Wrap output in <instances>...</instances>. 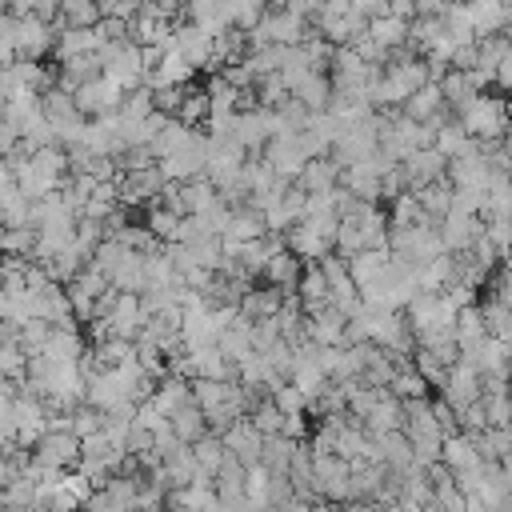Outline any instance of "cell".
I'll return each mask as SVG.
<instances>
[{"mask_svg":"<svg viewBox=\"0 0 512 512\" xmlns=\"http://www.w3.org/2000/svg\"><path fill=\"white\" fill-rule=\"evenodd\" d=\"M168 424H172V432H176V440L180 444H196V440H204L208 436V420H204V412H200V404L196 400H188V404H180L172 416H168Z\"/></svg>","mask_w":512,"mask_h":512,"instance_id":"603a6c76","label":"cell"},{"mask_svg":"<svg viewBox=\"0 0 512 512\" xmlns=\"http://www.w3.org/2000/svg\"><path fill=\"white\" fill-rule=\"evenodd\" d=\"M296 188H300L304 196H328L332 188H340V164H336L332 156H324V160H308V168L300 172Z\"/></svg>","mask_w":512,"mask_h":512,"instance_id":"ac0fdd59","label":"cell"},{"mask_svg":"<svg viewBox=\"0 0 512 512\" xmlns=\"http://www.w3.org/2000/svg\"><path fill=\"white\" fill-rule=\"evenodd\" d=\"M388 392L396 396V400H428V384H424V376L416 372V368H404V372H396V380L388 384Z\"/></svg>","mask_w":512,"mask_h":512,"instance_id":"f6af8a7d","label":"cell"},{"mask_svg":"<svg viewBox=\"0 0 512 512\" xmlns=\"http://www.w3.org/2000/svg\"><path fill=\"white\" fill-rule=\"evenodd\" d=\"M480 316H484V328H488L492 340H504V344L512 340V312H508L504 304H496V300L488 296V300L480 304Z\"/></svg>","mask_w":512,"mask_h":512,"instance_id":"7bdbcfd3","label":"cell"},{"mask_svg":"<svg viewBox=\"0 0 512 512\" xmlns=\"http://www.w3.org/2000/svg\"><path fill=\"white\" fill-rule=\"evenodd\" d=\"M508 360H512V340H508Z\"/></svg>","mask_w":512,"mask_h":512,"instance_id":"11a10c76","label":"cell"},{"mask_svg":"<svg viewBox=\"0 0 512 512\" xmlns=\"http://www.w3.org/2000/svg\"><path fill=\"white\" fill-rule=\"evenodd\" d=\"M504 36H508V40H512V20H508V28H504Z\"/></svg>","mask_w":512,"mask_h":512,"instance_id":"db71d44e","label":"cell"},{"mask_svg":"<svg viewBox=\"0 0 512 512\" xmlns=\"http://www.w3.org/2000/svg\"><path fill=\"white\" fill-rule=\"evenodd\" d=\"M268 484H272V472H268L264 464L248 468V476H244V500H248L256 512H268V508H272V500H268Z\"/></svg>","mask_w":512,"mask_h":512,"instance_id":"f35d334b","label":"cell"},{"mask_svg":"<svg viewBox=\"0 0 512 512\" xmlns=\"http://www.w3.org/2000/svg\"><path fill=\"white\" fill-rule=\"evenodd\" d=\"M192 136H196V128H188V124H180V120H168V128H164L148 148H152V156H156V164H160L164 156H172V152H180L184 144H192Z\"/></svg>","mask_w":512,"mask_h":512,"instance_id":"836d02e7","label":"cell"},{"mask_svg":"<svg viewBox=\"0 0 512 512\" xmlns=\"http://www.w3.org/2000/svg\"><path fill=\"white\" fill-rule=\"evenodd\" d=\"M172 52L196 72V68H208L216 60V36H208L204 28L196 24H176L172 32Z\"/></svg>","mask_w":512,"mask_h":512,"instance_id":"52a82bcc","label":"cell"},{"mask_svg":"<svg viewBox=\"0 0 512 512\" xmlns=\"http://www.w3.org/2000/svg\"><path fill=\"white\" fill-rule=\"evenodd\" d=\"M16 152H20V128L0 116V156H16Z\"/></svg>","mask_w":512,"mask_h":512,"instance_id":"681fc988","label":"cell"},{"mask_svg":"<svg viewBox=\"0 0 512 512\" xmlns=\"http://www.w3.org/2000/svg\"><path fill=\"white\" fill-rule=\"evenodd\" d=\"M164 176H160V168H144V172H124L120 180H116V192H120V204H152L160 192H164Z\"/></svg>","mask_w":512,"mask_h":512,"instance_id":"5bb4252c","label":"cell"},{"mask_svg":"<svg viewBox=\"0 0 512 512\" xmlns=\"http://www.w3.org/2000/svg\"><path fill=\"white\" fill-rule=\"evenodd\" d=\"M480 236H484V220H480V216L448 212V216L440 220V240H444L448 256H464V252H472V248L480 244Z\"/></svg>","mask_w":512,"mask_h":512,"instance_id":"9c48e42d","label":"cell"},{"mask_svg":"<svg viewBox=\"0 0 512 512\" xmlns=\"http://www.w3.org/2000/svg\"><path fill=\"white\" fill-rule=\"evenodd\" d=\"M140 476H112L108 480V504H112V512H136V500H140Z\"/></svg>","mask_w":512,"mask_h":512,"instance_id":"d590c367","label":"cell"},{"mask_svg":"<svg viewBox=\"0 0 512 512\" xmlns=\"http://www.w3.org/2000/svg\"><path fill=\"white\" fill-rule=\"evenodd\" d=\"M180 220H184V216H176V212H168V208L152 204V208H148V220H144V228H148L156 240L172 244V240H176V232H180Z\"/></svg>","mask_w":512,"mask_h":512,"instance_id":"ee69618b","label":"cell"},{"mask_svg":"<svg viewBox=\"0 0 512 512\" xmlns=\"http://www.w3.org/2000/svg\"><path fill=\"white\" fill-rule=\"evenodd\" d=\"M0 376L4 380H28V352L20 348L16 336H8L0 344Z\"/></svg>","mask_w":512,"mask_h":512,"instance_id":"ab89813d","label":"cell"},{"mask_svg":"<svg viewBox=\"0 0 512 512\" xmlns=\"http://www.w3.org/2000/svg\"><path fill=\"white\" fill-rule=\"evenodd\" d=\"M480 396H484V380H480V372H476L472 364L456 360L452 372H448V380H444V388H440V400L460 416V412H468L472 404H480Z\"/></svg>","mask_w":512,"mask_h":512,"instance_id":"8992f818","label":"cell"},{"mask_svg":"<svg viewBox=\"0 0 512 512\" xmlns=\"http://www.w3.org/2000/svg\"><path fill=\"white\" fill-rule=\"evenodd\" d=\"M36 356L40 360H52V364H76V360H84V340H80L76 324L72 328H52L48 340H44V348Z\"/></svg>","mask_w":512,"mask_h":512,"instance_id":"e0dca14e","label":"cell"},{"mask_svg":"<svg viewBox=\"0 0 512 512\" xmlns=\"http://www.w3.org/2000/svg\"><path fill=\"white\" fill-rule=\"evenodd\" d=\"M124 96H128V92H120L108 76H100V80H92V84H80V88L72 92V100H76V108H80L84 120H88V116L96 120V116H112V112H120Z\"/></svg>","mask_w":512,"mask_h":512,"instance_id":"ba28073f","label":"cell"},{"mask_svg":"<svg viewBox=\"0 0 512 512\" xmlns=\"http://www.w3.org/2000/svg\"><path fill=\"white\" fill-rule=\"evenodd\" d=\"M344 512H384V508L372 500H352V504H344Z\"/></svg>","mask_w":512,"mask_h":512,"instance_id":"816d5d0a","label":"cell"},{"mask_svg":"<svg viewBox=\"0 0 512 512\" xmlns=\"http://www.w3.org/2000/svg\"><path fill=\"white\" fill-rule=\"evenodd\" d=\"M432 124H436V144H432V148H436L444 160H456V156H464V152H472V148H476V140H472L456 120L436 116Z\"/></svg>","mask_w":512,"mask_h":512,"instance_id":"cb8c5ba5","label":"cell"},{"mask_svg":"<svg viewBox=\"0 0 512 512\" xmlns=\"http://www.w3.org/2000/svg\"><path fill=\"white\" fill-rule=\"evenodd\" d=\"M316 492L324 504H352V464L340 456H312Z\"/></svg>","mask_w":512,"mask_h":512,"instance_id":"277c9868","label":"cell"},{"mask_svg":"<svg viewBox=\"0 0 512 512\" xmlns=\"http://www.w3.org/2000/svg\"><path fill=\"white\" fill-rule=\"evenodd\" d=\"M192 456H196L200 476H208V480H212V488H216V476H220V468H224V460H228L224 440H220L216 432H208L204 440H196V444H192Z\"/></svg>","mask_w":512,"mask_h":512,"instance_id":"83f0119b","label":"cell"},{"mask_svg":"<svg viewBox=\"0 0 512 512\" xmlns=\"http://www.w3.org/2000/svg\"><path fill=\"white\" fill-rule=\"evenodd\" d=\"M192 80V68L176 56V52H164L152 68H148V88L160 92V88H184Z\"/></svg>","mask_w":512,"mask_h":512,"instance_id":"7402d4cb","label":"cell"},{"mask_svg":"<svg viewBox=\"0 0 512 512\" xmlns=\"http://www.w3.org/2000/svg\"><path fill=\"white\" fill-rule=\"evenodd\" d=\"M464 8V20H468V28H472V36L476 40H488V36H500L504 28H508V20H512V8H504V4H460Z\"/></svg>","mask_w":512,"mask_h":512,"instance_id":"9a60e30c","label":"cell"},{"mask_svg":"<svg viewBox=\"0 0 512 512\" xmlns=\"http://www.w3.org/2000/svg\"><path fill=\"white\" fill-rule=\"evenodd\" d=\"M296 300H300L304 316H312V312H320V308L332 304V292H328V280H324L320 264H304V276L296 284Z\"/></svg>","mask_w":512,"mask_h":512,"instance_id":"d6986e66","label":"cell"},{"mask_svg":"<svg viewBox=\"0 0 512 512\" xmlns=\"http://www.w3.org/2000/svg\"><path fill=\"white\" fill-rule=\"evenodd\" d=\"M164 476H168V488H172V492H180V488H192V484H196V476H200L192 448H176V452L164 460Z\"/></svg>","mask_w":512,"mask_h":512,"instance_id":"f546056e","label":"cell"},{"mask_svg":"<svg viewBox=\"0 0 512 512\" xmlns=\"http://www.w3.org/2000/svg\"><path fill=\"white\" fill-rule=\"evenodd\" d=\"M284 292L280 288H248L244 296H240V316L244 320H272V316H280V308H284Z\"/></svg>","mask_w":512,"mask_h":512,"instance_id":"ffe728a7","label":"cell"},{"mask_svg":"<svg viewBox=\"0 0 512 512\" xmlns=\"http://www.w3.org/2000/svg\"><path fill=\"white\" fill-rule=\"evenodd\" d=\"M456 124L476 144H500V140H508V128H512V100L492 96V92H480L472 104H464L456 112Z\"/></svg>","mask_w":512,"mask_h":512,"instance_id":"6da1fadb","label":"cell"},{"mask_svg":"<svg viewBox=\"0 0 512 512\" xmlns=\"http://www.w3.org/2000/svg\"><path fill=\"white\" fill-rule=\"evenodd\" d=\"M260 160L268 164V172L276 176V180H284V184H296L300 180V172L308 168V148H304V136L296 132H288V136H272L268 144H264V152H260Z\"/></svg>","mask_w":512,"mask_h":512,"instance_id":"7a4b0ae2","label":"cell"},{"mask_svg":"<svg viewBox=\"0 0 512 512\" xmlns=\"http://www.w3.org/2000/svg\"><path fill=\"white\" fill-rule=\"evenodd\" d=\"M104 16H100V4H88V0H64L60 4V20L56 28H96Z\"/></svg>","mask_w":512,"mask_h":512,"instance_id":"d6a6232c","label":"cell"},{"mask_svg":"<svg viewBox=\"0 0 512 512\" xmlns=\"http://www.w3.org/2000/svg\"><path fill=\"white\" fill-rule=\"evenodd\" d=\"M440 464H444L452 476H460V472H468V468H476V464H484V460H480V452H476L472 436L456 432V436H448V440H444V456H440Z\"/></svg>","mask_w":512,"mask_h":512,"instance_id":"484cf974","label":"cell"},{"mask_svg":"<svg viewBox=\"0 0 512 512\" xmlns=\"http://www.w3.org/2000/svg\"><path fill=\"white\" fill-rule=\"evenodd\" d=\"M492 84L504 92V100L512 96V48H508V56L496 64V72H492Z\"/></svg>","mask_w":512,"mask_h":512,"instance_id":"f907efd6","label":"cell"},{"mask_svg":"<svg viewBox=\"0 0 512 512\" xmlns=\"http://www.w3.org/2000/svg\"><path fill=\"white\" fill-rule=\"evenodd\" d=\"M48 48H56V24H44L36 16L16 20V60H40Z\"/></svg>","mask_w":512,"mask_h":512,"instance_id":"8fae6325","label":"cell"},{"mask_svg":"<svg viewBox=\"0 0 512 512\" xmlns=\"http://www.w3.org/2000/svg\"><path fill=\"white\" fill-rule=\"evenodd\" d=\"M68 432H72V436H80V440H88V436L104 432V412H96L92 404H80V408L68 416Z\"/></svg>","mask_w":512,"mask_h":512,"instance_id":"7dc6e473","label":"cell"},{"mask_svg":"<svg viewBox=\"0 0 512 512\" xmlns=\"http://www.w3.org/2000/svg\"><path fill=\"white\" fill-rule=\"evenodd\" d=\"M272 400H276V408H280L284 416H304V408H308V400H304L300 388H292V384H280V388L272 392Z\"/></svg>","mask_w":512,"mask_h":512,"instance_id":"c3c4849f","label":"cell"},{"mask_svg":"<svg viewBox=\"0 0 512 512\" xmlns=\"http://www.w3.org/2000/svg\"><path fill=\"white\" fill-rule=\"evenodd\" d=\"M500 472H504V480H508V484H512V452H508V456H504V460H500Z\"/></svg>","mask_w":512,"mask_h":512,"instance_id":"f5cc1de1","label":"cell"},{"mask_svg":"<svg viewBox=\"0 0 512 512\" xmlns=\"http://www.w3.org/2000/svg\"><path fill=\"white\" fill-rule=\"evenodd\" d=\"M416 200H420V208L440 224L448 212H452V184L448 180H440V184H428V188H416L412 192Z\"/></svg>","mask_w":512,"mask_h":512,"instance_id":"e575fe53","label":"cell"},{"mask_svg":"<svg viewBox=\"0 0 512 512\" xmlns=\"http://www.w3.org/2000/svg\"><path fill=\"white\" fill-rule=\"evenodd\" d=\"M296 444H300V440H288L284 432H280V436H264V456H260V464H264L272 476H288L292 456H296Z\"/></svg>","mask_w":512,"mask_h":512,"instance_id":"f1b7e54d","label":"cell"},{"mask_svg":"<svg viewBox=\"0 0 512 512\" xmlns=\"http://www.w3.org/2000/svg\"><path fill=\"white\" fill-rule=\"evenodd\" d=\"M156 168H160V176H164L168 184H192V180H200L204 168H208V136L196 132L192 144H184L180 152L164 156Z\"/></svg>","mask_w":512,"mask_h":512,"instance_id":"3957f363","label":"cell"},{"mask_svg":"<svg viewBox=\"0 0 512 512\" xmlns=\"http://www.w3.org/2000/svg\"><path fill=\"white\" fill-rule=\"evenodd\" d=\"M484 76L480 72H460V68H448L444 72V80H440V96H444V104L448 108H464V104H472L480 92H484Z\"/></svg>","mask_w":512,"mask_h":512,"instance_id":"2e32d148","label":"cell"},{"mask_svg":"<svg viewBox=\"0 0 512 512\" xmlns=\"http://www.w3.org/2000/svg\"><path fill=\"white\" fill-rule=\"evenodd\" d=\"M404 180H408V192H416V188H428V184H440V180H448V160L436 152V148H420V152H412L404 164Z\"/></svg>","mask_w":512,"mask_h":512,"instance_id":"30bf717a","label":"cell"},{"mask_svg":"<svg viewBox=\"0 0 512 512\" xmlns=\"http://www.w3.org/2000/svg\"><path fill=\"white\" fill-rule=\"evenodd\" d=\"M488 340V328H484V316H480V304L476 308H460V320H456V348L468 352L476 344Z\"/></svg>","mask_w":512,"mask_h":512,"instance_id":"4dcf8cb0","label":"cell"},{"mask_svg":"<svg viewBox=\"0 0 512 512\" xmlns=\"http://www.w3.org/2000/svg\"><path fill=\"white\" fill-rule=\"evenodd\" d=\"M412 124H432L436 116H444V96H440V84H424L404 108H400Z\"/></svg>","mask_w":512,"mask_h":512,"instance_id":"4316f807","label":"cell"},{"mask_svg":"<svg viewBox=\"0 0 512 512\" xmlns=\"http://www.w3.org/2000/svg\"><path fill=\"white\" fill-rule=\"evenodd\" d=\"M184 204H188V216H208L216 204H220V192H216V184L212 180H192V184H184Z\"/></svg>","mask_w":512,"mask_h":512,"instance_id":"8d00e7d4","label":"cell"},{"mask_svg":"<svg viewBox=\"0 0 512 512\" xmlns=\"http://www.w3.org/2000/svg\"><path fill=\"white\" fill-rule=\"evenodd\" d=\"M260 236H268L264 216H260V212H252V208H232L228 232H224L220 240H224V244H252V240H260Z\"/></svg>","mask_w":512,"mask_h":512,"instance_id":"d4e9b609","label":"cell"},{"mask_svg":"<svg viewBox=\"0 0 512 512\" xmlns=\"http://www.w3.org/2000/svg\"><path fill=\"white\" fill-rule=\"evenodd\" d=\"M304 332H308V340H312V344H320V348H344L348 316H344V312H336V308L328 304V308H320V312L304 316Z\"/></svg>","mask_w":512,"mask_h":512,"instance_id":"7c38bea8","label":"cell"},{"mask_svg":"<svg viewBox=\"0 0 512 512\" xmlns=\"http://www.w3.org/2000/svg\"><path fill=\"white\" fill-rule=\"evenodd\" d=\"M412 368L424 376V384H436V388H444V380H448V372H452V364L440 360V356L428 352V348H416V352H412Z\"/></svg>","mask_w":512,"mask_h":512,"instance_id":"60d3db41","label":"cell"},{"mask_svg":"<svg viewBox=\"0 0 512 512\" xmlns=\"http://www.w3.org/2000/svg\"><path fill=\"white\" fill-rule=\"evenodd\" d=\"M492 180H496V172H492V164H488V156H484L480 144H476L472 152L448 160V184H452L456 192H488Z\"/></svg>","mask_w":512,"mask_h":512,"instance_id":"5b68a950","label":"cell"},{"mask_svg":"<svg viewBox=\"0 0 512 512\" xmlns=\"http://www.w3.org/2000/svg\"><path fill=\"white\" fill-rule=\"evenodd\" d=\"M388 256H392V252H360V256H352V260H348L352 284H356V288H368V284H372V280L384 272Z\"/></svg>","mask_w":512,"mask_h":512,"instance_id":"74e56055","label":"cell"},{"mask_svg":"<svg viewBox=\"0 0 512 512\" xmlns=\"http://www.w3.org/2000/svg\"><path fill=\"white\" fill-rule=\"evenodd\" d=\"M220 440H224L228 456H236L244 468H256V464H260V456H264V436L252 428V420H248V416H244V420H236Z\"/></svg>","mask_w":512,"mask_h":512,"instance_id":"4fadbf2b","label":"cell"},{"mask_svg":"<svg viewBox=\"0 0 512 512\" xmlns=\"http://www.w3.org/2000/svg\"><path fill=\"white\" fill-rule=\"evenodd\" d=\"M208 92L204 88H184V104H180V112H176V120L180 124H188V128H196L200 120H208Z\"/></svg>","mask_w":512,"mask_h":512,"instance_id":"bcb514c9","label":"cell"},{"mask_svg":"<svg viewBox=\"0 0 512 512\" xmlns=\"http://www.w3.org/2000/svg\"><path fill=\"white\" fill-rule=\"evenodd\" d=\"M248 420H252V428H256L260 436H280V432H284V412L276 408L272 396H264V400L248 412Z\"/></svg>","mask_w":512,"mask_h":512,"instance_id":"b9f144b4","label":"cell"},{"mask_svg":"<svg viewBox=\"0 0 512 512\" xmlns=\"http://www.w3.org/2000/svg\"><path fill=\"white\" fill-rule=\"evenodd\" d=\"M184 16H188V24L204 28L208 36L232 32V4H204V0H200V4H188Z\"/></svg>","mask_w":512,"mask_h":512,"instance_id":"44dd1931","label":"cell"},{"mask_svg":"<svg viewBox=\"0 0 512 512\" xmlns=\"http://www.w3.org/2000/svg\"><path fill=\"white\" fill-rule=\"evenodd\" d=\"M32 252H36V228H0V256L32 264Z\"/></svg>","mask_w":512,"mask_h":512,"instance_id":"1f68e13d","label":"cell"}]
</instances>
